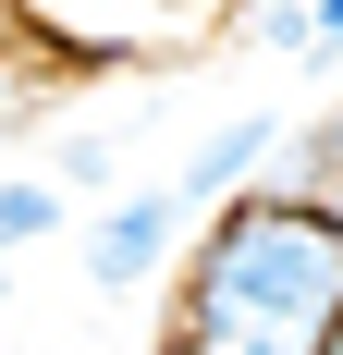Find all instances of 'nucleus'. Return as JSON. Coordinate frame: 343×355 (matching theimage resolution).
Returning a JSON list of instances; mask_svg holds the SVG:
<instances>
[{
    "label": "nucleus",
    "mask_w": 343,
    "mask_h": 355,
    "mask_svg": "<svg viewBox=\"0 0 343 355\" xmlns=\"http://www.w3.org/2000/svg\"><path fill=\"white\" fill-rule=\"evenodd\" d=\"M62 184H49V172H12V184H0V245H12V257H25V245H49V233H62Z\"/></svg>",
    "instance_id": "423d86ee"
},
{
    "label": "nucleus",
    "mask_w": 343,
    "mask_h": 355,
    "mask_svg": "<svg viewBox=\"0 0 343 355\" xmlns=\"http://www.w3.org/2000/svg\"><path fill=\"white\" fill-rule=\"evenodd\" d=\"M62 184H110V135H62Z\"/></svg>",
    "instance_id": "6e6552de"
},
{
    "label": "nucleus",
    "mask_w": 343,
    "mask_h": 355,
    "mask_svg": "<svg viewBox=\"0 0 343 355\" xmlns=\"http://www.w3.org/2000/svg\"><path fill=\"white\" fill-rule=\"evenodd\" d=\"M160 282H172L160 355H319V331L343 319V220L319 196L245 184L184 220Z\"/></svg>",
    "instance_id": "f257e3e1"
},
{
    "label": "nucleus",
    "mask_w": 343,
    "mask_h": 355,
    "mask_svg": "<svg viewBox=\"0 0 343 355\" xmlns=\"http://www.w3.org/2000/svg\"><path fill=\"white\" fill-rule=\"evenodd\" d=\"M172 245H184V209H172L160 184H147V196H110V209L86 220V294H147L172 270Z\"/></svg>",
    "instance_id": "7ed1b4c3"
},
{
    "label": "nucleus",
    "mask_w": 343,
    "mask_h": 355,
    "mask_svg": "<svg viewBox=\"0 0 343 355\" xmlns=\"http://www.w3.org/2000/svg\"><path fill=\"white\" fill-rule=\"evenodd\" d=\"M245 49H270V62H319V25H307V0H258V12H233Z\"/></svg>",
    "instance_id": "0eeeda50"
},
{
    "label": "nucleus",
    "mask_w": 343,
    "mask_h": 355,
    "mask_svg": "<svg viewBox=\"0 0 343 355\" xmlns=\"http://www.w3.org/2000/svg\"><path fill=\"white\" fill-rule=\"evenodd\" d=\"M0 294H12V245H0Z\"/></svg>",
    "instance_id": "9b49d317"
},
{
    "label": "nucleus",
    "mask_w": 343,
    "mask_h": 355,
    "mask_svg": "<svg viewBox=\"0 0 343 355\" xmlns=\"http://www.w3.org/2000/svg\"><path fill=\"white\" fill-rule=\"evenodd\" d=\"M258 184H282V196H319V209L343 220V98H319L307 123H282V159Z\"/></svg>",
    "instance_id": "39448f33"
},
{
    "label": "nucleus",
    "mask_w": 343,
    "mask_h": 355,
    "mask_svg": "<svg viewBox=\"0 0 343 355\" xmlns=\"http://www.w3.org/2000/svg\"><path fill=\"white\" fill-rule=\"evenodd\" d=\"M270 159H282V110H233V123H208V135L172 159V184H160V196L196 220V209H221V196H245Z\"/></svg>",
    "instance_id": "20e7f679"
},
{
    "label": "nucleus",
    "mask_w": 343,
    "mask_h": 355,
    "mask_svg": "<svg viewBox=\"0 0 343 355\" xmlns=\"http://www.w3.org/2000/svg\"><path fill=\"white\" fill-rule=\"evenodd\" d=\"M208 0H25V25L62 49V62H135L160 37H184Z\"/></svg>",
    "instance_id": "f03ea898"
},
{
    "label": "nucleus",
    "mask_w": 343,
    "mask_h": 355,
    "mask_svg": "<svg viewBox=\"0 0 343 355\" xmlns=\"http://www.w3.org/2000/svg\"><path fill=\"white\" fill-rule=\"evenodd\" d=\"M307 25H319V62L343 49V0H307Z\"/></svg>",
    "instance_id": "1a4fd4ad"
},
{
    "label": "nucleus",
    "mask_w": 343,
    "mask_h": 355,
    "mask_svg": "<svg viewBox=\"0 0 343 355\" xmlns=\"http://www.w3.org/2000/svg\"><path fill=\"white\" fill-rule=\"evenodd\" d=\"M319 355H343V319H331V331H319Z\"/></svg>",
    "instance_id": "9d476101"
}]
</instances>
